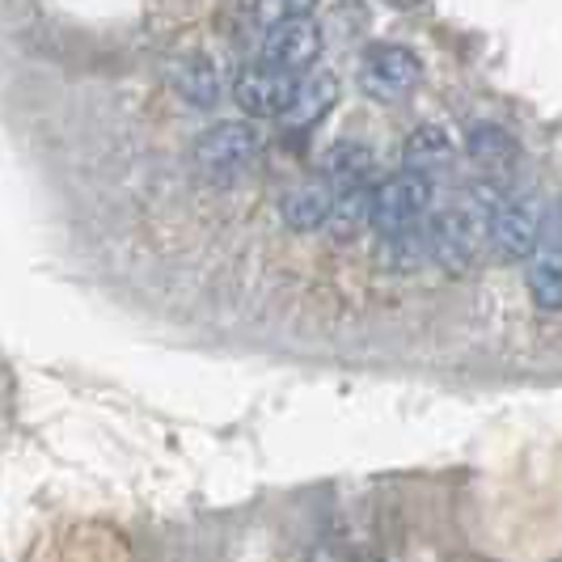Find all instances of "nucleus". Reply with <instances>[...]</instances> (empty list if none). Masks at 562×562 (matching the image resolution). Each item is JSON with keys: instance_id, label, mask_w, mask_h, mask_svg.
Returning <instances> with one entry per match:
<instances>
[{"instance_id": "obj_16", "label": "nucleus", "mask_w": 562, "mask_h": 562, "mask_svg": "<svg viewBox=\"0 0 562 562\" xmlns=\"http://www.w3.org/2000/svg\"><path fill=\"white\" fill-rule=\"evenodd\" d=\"M406 157L415 161L419 169L436 166V161H449L452 157V136L440 127V123H423L411 132V140H406Z\"/></svg>"}, {"instance_id": "obj_5", "label": "nucleus", "mask_w": 562, "mask_h": 562, "mask_svg": "<svg viewBox=\"0 0 562 562\" xmlns=\"http://www.w3.org/2000/svg\"><path fill=\"white\" fill-rule=\"evenodd\" d=\"M423 81V59L402 43H372L360 56V89L376 102H402Z\"/></svg>"}, {"instance_id": "obj_1", "label": "nucleus", "mask_w": 562, "mask_h": 562, "mask_svg": "<svg viewBox=\"0 0 562 562\" xmlns=\"http://www.w3.org/2000/svg\"><path fill=\"white\" fill-rule=\"evenodd\" d=\"M486 182L445 199L427 216V258L445 276H470L486 250Z\"/></svg>"}, {"instance_id": "obj_13", "label": "nucleus", "mask_w": 562, "mask_h": 562, "mask_svg": "<svg viewBox=\"0 0 562 562\" xmlns=\"http://www.w3.org/2000/svg\"><path fill=\"white\" fill-rule=\"evenodd\" d=\"M368 225H372V187H351V191H338L322 233L335 241H356Z\"/></svg>"}, {"instance_id": "obj_3", "label": "nucleus", "mask_w": 562, "mask_h": 562, "mask_svg": "<svg viewBox=\"0 0 562 562\" xmlns=\"http://www.w3.org/2000/svg\"><path fill=\"white\" fill-rule=\"evenodd\" d=\"M262 153V132L254 119H225L212 123L207 132H199V140L191 144V166L203 182L212 187H233L254 169Z\"/></svg>"}, {"instance_id": "obj_6", "label": "nucleus", "mask_w": 562, "mask_h": 562, "mask_svg": "<svg viewBox=\"0 0 562 562\" xmlns=\"http://www.w3.org/2000/svg\"><path fill=\"white\" fill-rule=\"evenodd\" d=\"M317 59H322V26H317L313 18L267 26L262 30V38L254 43V64L276 68V72H288V77L310 72Z\"/></svg>"}, {"instance_id": "obj_4", "label": "nucleus", "mask_w": 562, "mask_h": 562, "mask_svg": "<svg viewBox=\"0 0 562 562\" xmlns=\"http://www.w3.org/2000/svg\"><path fill=\"white\" fill-rule=\"evenodd\" d=\"M436 207V178L431 169L406 166L394 169L372 187V228L376 233H397V228L423 225Z\"/></svg>"}, {"instance_id": "obj_10", "label": "nucleus", "mask_w": 562, "mask_h": 562, "mask_svg": "<svg viewBox=\"0 0 562 562\" xmlns=\"http://www.w3.org/2000/svg\"><path fill=\"white\" fill-rule=\"evenodd\" d=\"M173 89H178V98L187 106L212 111L225 98V77H221L212 56H182L173 64Z\"/></svg>"}, {"instance_id": "obj_9", "label": "nucleus", "mask_w": 562, "mask_h": 562, "mask_svg": "<svg viewBox=\"0 0 562 562\" xmlns=\"http://www.w3.org/2000/svg\"><path fill=\"white\" fill-rule=\"evenodd\" d=\"M335 199H338V191L326 182V178H310V182L288 187L280 199L283 225L296 228V233H317V228H326Z\"/></svg>"}, {"instance_id": "obj_7", "label": "nucleus", "mask_w": 562, "mask_h": 562, "mask_svg": "<svg viewBox=\"0 0 562 562\" xmlns=\"http://www.w3.org/2000/svg\"><path fill=\"white\" fill-rule=\"evenodd\" d=\"M296 85H301V77L262 68V64L250 59V64H241L233 72V102L246 111V119H283L292 111Z\"/></svg>"}, {"instance_id": "obj_15", "label": "nucleus", "mask_w": 562, "mask_h": 562, "mask_svg": "<svg viewBox=\"0 0 562 562\" xmlns=\"http://www.w3.org/2000/svg\"><path fill=\"white\" fill-rule=\"evenodd\" d=\"M423 258H427V221L397 233H381V262L390 271H415Z\"/></svg>"}, {"instance_id": "obj_2", "label": "nucleus", "mask_w": 562, "mask_h": 562, "mask_svg": "<svg viewBox=\"0 0 562 562\" xmlns=\"http://www.w3.org/2000/svg\"><path fill=\"white\" fill-rule=\"evenodd\" d=\"M486 246L516 262V258H533L546 237V207L541 195L516 182H486Z\"/></svg>"}, {"instance_id": "obj_11", "label": "nucleus", "mask_w": 562, "mask_h": 562, "mask_svg": "<svg viewBox=\"0 0 562 562\" xmlns=\"http://www.w3.org/2000/svg\"><path fill=\"white\" fill-rule=\"evenodd\" d=\"M372 169H376V153L360 140H335L322 153V178H326L335 191L368 187Z\"/></svg>"}, {"instance_id": "obj_12", "label": "nucleus", "mask_w": 562, "mask_h": 562, "mask_svg": "<svg viewBox=\"0 0 562 562\" xmlns=\"http://www.w3.org/2000/svg\"><path fill=\"white\" fill-rule=\"evenodd\" d=\"M525 288L533 296L537 310L546 313H562V250L550 246V250H537L525 267Z\"/></svg>"}, {"instance_id": "obj_14", "label": "nucleus", "mask_w": 562, "mask_h": 562, "mask_svg": "<svg viewBox=\"0 0 562 562\" xmlns=\"http://www.w3.org/2000/svg\"><path fill=\"white\" fill-rule=\"evenodd\" d=\"M335 102H338V77H330V72H313V77H305V81L296 85L292 111L283 114V123H292V127H310V123H317Z\"/></svg>"}, {"instance_id": "obj_8", "label": "nucleus", "mask_w": 562, "mask_h": 562, "mask_svg": "<svg viewBox=\"0 0 562 562\" xmlns=\"http://www.w3.org/2000/svg\"><path fill=\"white\" fill-rule=\"evenodd\" d=\"M465 153L486 173V182H507L520 161V144L512 140V132L499 123H474L465 136Z\"/></svg>"}, {"instance_id": "obj_17", "label": "nucleus", "mask_w": 562, "mask_h": 562, "mask_svg": "<svg viewBox=\"0 0 562 562\" xmlns=\"http://www.w3.org/2000/svg\"><path fill=\"white\" fill-rule=\"evenodd\" d=\"M313 4L317 0H258V26H280V22H301V18H310Z\"/></svg>"}]
</instances>
